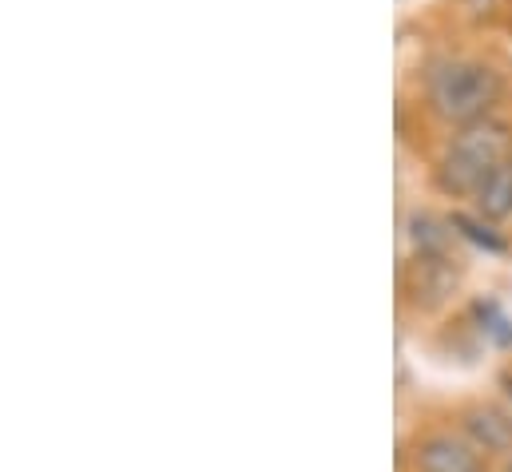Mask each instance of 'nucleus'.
<instances>
[{
    "mask_svg": "<svg viewBox=\"0 0 512 472\" xmlns=\"http://www.w3.org/2000/svg\"><path fill=\"white\" fill-rule=\"evenodd\" d=\"M501 397H505V409L512 413V373H501Z\"/></svg>",
    "mask_w": 512,
    "mask_h": 472,
    "instance_id": "1a4fd4ad",
    "label": "nucleus"
},
{
    "mask_svg": "<svg viewBox=\"0 0 512 472\" xmlns=\"http://www.w3.org/2000/svg\"><path fill=\"white\" fill-rule=\"evenodd\" d=\"M505 96V80L493 64L473 56H445L425 76V100L433 116L453 127H469L477 119H489Z\"/></svg>",
    "mask_w": 512,
    "mask_h": 472,
    "instance_id": "f03ea898",
    "label": "nucleus"
},
{
    "mask_svg": "<svg viewBox=\"0 0 512 472\" xmlns=\"http://www.w3.org/2000/svg\"><path fill=\"white\" fill-rule=\"evenodd\" d=\"M405 235H409V246H413L417 258H425V262H453L457 235H453L449 219H437L429 211H413L409 223H405Z\"/></svg>",
    "mask_w": 512,
    "mask_h": 472,
    "instance_id": "39448f33",
    "label": "nucleus"
},
{
    "mask_svg": "<svg viewBox=\"0 0 512 472\" xmlns=\"http://www.w3.org/2000/svg\"><path fill=\"white\" fill-rule=\"evenodd\" d=\"M457 429L497 465H505L512 457V413L505 405H465L457 417Z\"/></svg>",
    "mask_w": 512,
    "mask_h": 472,
    "instance_id": "20e7f679",
    "label": "nucleus"
},
{
    "mask_svg": "<svg viewBox=\"0 0 512 472\" xmlns=\"http://www.w3.org/2000/svg\"><path fill=\"white\" fill-rule=\"evenodd\" d=\"M473 207H477V215L485 219V223H505L512 219V159H505L485 183H481V191L473 195Z\"/></svg>",
    "mask_w": 512,
    "mask_h": 472,
    "instance_id": "423d86ee",
    "label": "nucleus"
},
{
    "mask_svg": "<svg viewBox=\"0 0 512 472\" xmlns=\"http://www.w3.org/2000/svg\"><path fill=\"white\" fill-rule=\"evenodd\" d=\"M509 8H512V0H509Z\"/></svg>",
    "mask_w": 512,
    "mask_h": 472,
    "instance_id": "9b49d317",
    "label": "nucleus"
},
{
    "mask_svg": "<svg viewBox=\"0 0 512 472\" xmlns=\"http://www.w3.org/2000/svg\"><path fill=\"white\" fill-rule=\"evenodd\" d=\"M501 472H512V457L505 461V465H501Z\"/></svg>",
    "mask_w": 512,
    "mask_h": 472,
    "instance_id": "9d476101",
    "label": "nucleus"
},
{
    "mask_svg": "<svg viewBox=\"0 0 512 472\" xmlns=\"http://www.w3.org/2000/svg\"><path fill=\"white\" fill-rule=\"evenodd\" d=\"M473 318H477V330L485 334V342H493L497 350H512V318L497 298H477Z\"/></svg>",
    "mask_w": 512,
    "mask_h": 472,
    "instance_id": "0eeeda50",
    "label": "nucleus"
},
{
    "mask_svg": "<svg viewBox=\"0 0 512 472\" xmlns=\"http://www.w3.org/2000/svg\"><path fill=\"white\" fill-rule=\"evenodd\" d=\"M413 472H493V461L461 433V429H433L421 433L409 449Z\"/></svg>",
    "mask_w": 512,
    "mask_h": 472,
    "instance_id": "7ed1b4c3",
    "label": "nucleus"
},
{
    "mask_svg": "<svg viewBox=\"0 0 512 472\" xmlns=\"http://www.w3.org/2000/svg\"><path fill=\"white\" fill-rule=\"evenodd\" d=\"M449 227H453V235L465 238V242H473L477 250H485V254H505L509 250V242L493 231V223H485L481 215H465V211H453L449 215Z\"/></svg>",
    "mask_w": 512,
    "mask_h": 472,
    "instance_id": "6e6552de",
    "label": "nucleus"
},
{
    "mask_svg": "<svg viewBox=\"0 0 512 472\" xmlns=\"http://www.w3.org/2000/svg\"><path fill=\"white\" fill-rule=\"evenodd\" d=\"M505 159H512V123L497 116L477 119L453 131L433 167V183L449 199H473Z\"/></svg>",
    "mask_w": 512,
    "mask_h": 472,
    "instance_id": "f257e3e1",
    "label": "nucleus"
}]
</instances>
